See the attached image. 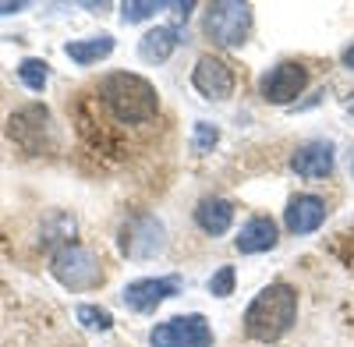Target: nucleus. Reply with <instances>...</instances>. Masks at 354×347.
<instances>
[{
    "label": "nucleus",
    "mask_w": 354,
    "mask_h": 347,
    "mask_svg": "<svg viewBox=\"0 0 354 347\" xmlns=\"http://www.w3.org/2000/svg\"><path fill=\"white\" fill-rule=\"evenodd\" d=\"M298 323V287L283 280L262 287L245 308V333L259 344H277Z\"/></svg>",
    "instance_id": "obj_1"
},
{
    "label": "nucleus",
    "mask_w": 354,
    "mask_h": 347,
    "mask_svg": "<svg viewBox=\"0 0 354 347\" xmlns=\"http://www.w3.org/2000/svg\"><path fill=\"white\" fill-rule=\"evenodd\" d=\"M100 96H103V106L121 124H149L160 113L156 85L135 71H110L100 82Z\"/></svg>",
    "instance_id": "obj_2"
},
{
    "label": "nucleus",
    "mask_w": 354,
    "mask_h": 347,
    "mask_svg": "<svg viewBox=\"0 0 354 347\" xmlns=\"http://www.w3.org/2000/svg\"><path fill=\"white\" fill-rule=\"evenodd\" d=\"M202 32L216 46H245L252 36V8L241 0H216L202 15Z\"/></svg>",
    "instance_id": "obj_3"
},
{
    "label": "nucleus",
    "mask_w": 354,
    "mask_h": 347,
    "mask_svg": "<svg viewBox=\"0 0 354 347\" xmlns=\"http://www.w3.org/2000/svg\"><path fill=\"white\" fill-rule=\"evenodd\" d=\"M50 273L61 280L68 291H93V287L103 283L100 259L82 245H61L57 248L50 255Z\"/></svg>",
    "instance_id": "obj_4"
},
{
    "label": "nucleus",
    "mask_w": 354,
    "mask_h": 347,
    "mask_svg": "<svg viewBox=\"0 0 354 347\" xmlns=\"http://www.w3.org/2000/svg\"><path fill=\"white\" fill-rule=\"evenodd\" d=\"M117 248L128 259H153L167 248V227L160 216L153 213H135L124 220L121 238H117Z\"/></svg>",
    "instance_id": "obj_5"
},
{
    "label": "nucleus",
    "mask_w": 354,
    "mask_h": 347,
    "mask_svg": "<svg viewBox=\"0 0 354 347\" xmlns=\"http://www.w3.org/2000/svg\"><path fill=\"white\" fill-rule=\"evenodd\" d=\"M153 347H213V330L205 323V315L188 312V315H174L167 323H156L149 330Z\"/></svg>",
    "instance_id": "obj_6"
},
{
    "label": "nucleus",
    "mask_w": 354,
    "mask_h": 347,
    "mask_svg": "<svg viewBox=\"0 0 354 347\" xmlns=\"http://www.w3.org/2000/svg\"><path fill=\"white\" fill-rule=\"evenodd\" d=\"M305 89H308V68L301 61H280V64H273L270 71L259 78L262 103H273V106L294 103Z\"/></svg>",
    "instance_id": "obj_7"
},
{
    "label": "nucleus",
    "mask_w": 354,
    "mask_h": 347,
    "mask_svg": "<svg viewBox=\"0 0 354 347\" xmlns=\"http://www.w3.org/2000/svg\"><path fill=\"white\" fill-rule=\"evenodd\" d=\"M192 85H195V93L202 100H209V103H223L234 96V85H238V78H234V68L230 61H223L220 53H202L195 68H192Z\"/></svg>",
    "instance_id": "obj_8"
},
{
    "label": "nucleus",
    "mask_w": 354,
    "mask_h": 347,
    "mask_svg": "<svg viewBox=\"0 0 354 347\" xmlns=\"http://www.w3.org/2000/svg\"><path fill=\"white\" fill-rule=\"evenodd\" d=\"M8 135L18 142L25 153H43L50 135V110L43 103H28L8 118Z\"/></svg>",
    "instance_id": "obj_9"
},
{
    "label": "nucleus",
    "mask_w": 354,
    "mask_h": 347,
    "mask_svg": "<svg viewBox=\"0 0 354 347\" xmlns=\"http://www.w3.org/2000/svg\"><path fill=\"white\" fill-rule=\"evenodd\" d=\"M181 291V280L177 276H142V280H131L121 298L131 312H156L167 298H174Z\"/></svg>",
    "instance_id": "obj_10"
},
{
    "label": "nucleus",
    "mask_w": 354,
    "mask_h": 347,
    "mask_svg": "<svg viewBox=\"0 0 354 347\" xmlns=\"http://www.w3.org/2000/svg\"><path fill=\"white\" fill-rule=\"evenodd\" d=\"M337 167V156H333V146L322 138H312V142H301L298 149L290 156V170L298 174V178H308V181H322L330 178Z\"/></svg>",
    "instance_id": "obj_11"
},
{
    "label": "nucleus",
    "mask_w": 354,
    "mask_h": 347,
    "mask_svg": "<svg viewBox=\"0 0 354 347\" xmlns=\"http://www.w3.org/2000/svg\"><path fill=\"white\" fill-rule=\"evenodd\" d=\"M326 216H330L326 198H319V195H294L287 202V209H283V227L290 230V234H315V230L326 223Z\"/></svg>",
    "instance_id": "obj_12"
},
{
    "label": "nucleus",
    "mask_w": 354,
    "mask_h": 347,
    "mask_svg": "<svg viewBox=\"0 0 354 347\" xmlns=\"http://www.w3.org/2000/svg\"><path fill=\"white\" fill-rule=\"evenodd\" d=\"M280 241V230H277V220L273 216H252L241 223L238 238H234V248L241 255H259V252H270L277 248Z\"/></svg>",
    "instance_id": "obj_13"
},
{
    "label": "nucleus",
    "mask_w": 354,
    "mask_h": 347,
    "mask_svg": "<svg viewBox=\"0 0 354 347\" xmlns=\"http://www.w3.org/2000/svg\"><path fill=\"white\" fill-rule=\"evenodd\" d=\"M195 223L202 234H209V238H220L230 230L234 223V202L220 198V195H205L198 198V206H195Z\"/></svg>",
    "instance_id": "obj_14"
},
{
    "label": "nucleus",
    "mask_w": 354,
    "mask_h": 347,
    "mask_svg": "<svg viewBox=\"0 0 354 347\" xmlns=\"http://www.w3.org/2000/svg\"><path fill=\"white\" fill-rule=\"evenodd\" d=\"M181 46V39H177V28H170V25H156V28H149L142 39H138V57L145 64H163V61H170V53Z\"/></svg>",
    "instance_id": "obj_15"
},
{
    "label": "nucleus",
    "mask_w": 354,
    "mask_h": 347,
    "mask_svg": "<svg viewBox=\"0 0 354 347\" xmlns=\"http://www.w3.org/2000/svg\"><path fill=\"white\" fill-rule=\"evenodd\" d=\"M64 53L71 57L75 64H82V68H88V64H100L103 57H110L113 53V36H85V39H71L68 46H64Z\"/></svg>",
    "instance_id": "obj_16"
},
{
    "label": "nucleus",
    "mask_w": 354,
    "mask_h": 347,
    "mask_svg": "<svg viewBox=\"0 0 354 347\" xmlns=\"http://www.w3.org/2000/svg\"><path fill=\"white\" fill-rule=\"evenodd\" d=\"M18 78L25 82V89L43 93V89H46V82H50V64L39 61V57H25V61L18 64Z\"/></svg>",
    "instance_id": "obj_17"
},
{
    "label": "nucleus",
    "mask_w": 354,
    "mask_h": 347,
    "mask_svg": "<svg viewBox=\"0 0 354 347\" xmlns=\"http://www.w3.org/2000/svg\"><path fill=\"white\" fill-rule=\"evenodd\" d=\"M75 315H78V323H82L85 330H93V333H106V330L113 326V315H110L106 308H100V305H78Z\"/></svg>",
    "instance_id": "obj_18"
},
{
    "label": "nucleus",
    "mask_w": 354,
    "mask_h": 347,
    "mask_svg": "<svg viewBox=\"0 0 354 347\" xmlns=\"http://www.w3.org/2000/svg\"><path fill=\"white\" fill-rule=\"evenodd\" d=\"M167 4H160V0H128V4H121V21L124 25H135V21H145L153 18L156 11H163Z\"/></svg>",
    "instance_id": "obj_19"
},
{
    "label": "nucleus",
    "mask_w": 354,
    "mask_h": 347,
    "mask_svg": "<svg viewBox=\"0 0 354 347\" xmlns=\"http://www.w3.org/2000/svg\"><path fill=\"white\" fill-rule=\"evenodd\" d=\"M234 280H238L234 266H220V270L209 276V294H213V298H230V294H234Z\"/></svg>",
    "instance_id": "obj_20"
},
{
    "label": "nucleus",
    "mask_w": 354,
    "mask_h": 347,
    "mask_svg": "<svg viewBox=\"0 0 354 347\" xmlns=\"http://www.w3.org/2000/svg\"><path fill=\"white\" fill-rule=\"evenodd\" d=\"M216 142H220V131H216L213 124H198V128H195V149H198V153L213 149Z\"/></svg>",
    "instance_id": "obj_21"
},
{
    "label": "nucleus",
    "mask_w": 354,
    "mask_h": 347,
    "mask_svg": "<svg viewBox=\"0 0 354 347\" xmlns=\"http://www.w3.org/2000/svg\"><path fill=\"white\" fill-rule=\"evenodd\" d=\"M18 11H25V0H0V18H4V15H18Z\"/></svg>",
    "instance_id": "obj_22"
},
{
    "label": "nucleus",
    "mask_w": 354,
    "mask_h": 347,
    "mask_svg": "<svg viewBox=\"0 0 354 347\" xmlns=\"http://www.w3.org/2000/svg\"><path fill=\"white\" fill-rule=\"evenodd\" d=\"M340 61H344V68H347V71H354V43L340 53Z\"/></svg>",
    "instance_id": "obj_23"
},
{
    "label": "nucleus",
    "mask_w": 354,
    "mask_h": 347,
    "mask_svg": "<svg viewBox=\"0 0 354 347\" xmlns=\"http://www.w3.org/2000/svg\"><path fill=\"white\" fill-rule=\"evenodd\" d=\"M351 113H354V103H351Z\"/></svg>",
    "instance_id": "obj_24"
}]
</instances>
